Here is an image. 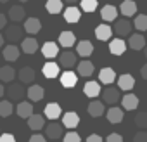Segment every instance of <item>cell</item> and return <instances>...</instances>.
<instances>
[{"label": "cell", "instance_id": "obj_1", "mask_svg": "<svg viewBox=\"0 0 147 142\" xmlns=\"http://www.w3.org/2000/svg\"><path fill=\"white\" fill-rule=\"evenodd\" d=\"M114 33L123 38V37H130L131 35V30H133V24L128 21V18H123V19H116L114 21V26H113Z\"/></svg>", "mask_w": 147, "mask_h": 142}, {"label": "cell", "instance_id": "obj_2", "mask_svg": "<svg viewBox=\"0 0 147 142\" xmlns=\"http://www.w3.org/2000/svg\"><path fill=\"white\" fill-rule=\"evenodd\" d=\"M102 102L109 104V106H114L116 102L121 101V95H119V89H114V87H107L106 90H102Z\"/></svg>", "mask_w": 147, "mask_h": 142}, {"label": "cell", "instance_id": "obj_3", "mask_svg": "<svg viewBox=\"0 0 147 142\" xmlns=\"http://www.w3.org/2000/svg\"><path fill=\"white\" fill-rule=\"evenodd\" d=\"M26 92L28 90H24V85L23 83H12L7 89V97H9V101H21Z\"/></svg>", "mask_w": 147, "mask_h": 142}, {"label": "cell", "instance_id": "obj_4", "mask_svg": "<svg viewBox=\"0 0 147 142\" xmlns=\"http://www.w3.org/2000/svg\"><path fill=\"white\" fill-rule=\"evenodd\" d=\"M59 64L62 68H73L76 64V54L73 50H69V49H66L64 52L59 54Z\"/></svg>", "mask_w": 147, "mask_h": 142}, {"label": "cell", "instance_id": "obj_5", "mask_svg": "<svg viewBox=\"0 0 147 142\" xmlns=\"http://www.w3.org/2000/svg\"><path fill=\"white\" fill-rule=\"evenodd\" d=\"M42 54L49 61H52L54 57H59V43H55V42H45L42 45Z\"/></svg>", "mask_w": 147, "mask_h": 142}, {"label": "cell", "instance_id": "obj_6", "mask_svg": "<svg viewBox=\"0 0 147 142\" xmlns=\"http://www.w3.org/2000/svg\"><path fill=\"white\" fill-rule=\"evenodd\" d=\"M123 116H125V113H123V108H118V106H111L107 111H106V118H107V121L109 123H121L123 121Z\"/></svg>", "mask_w": 147, "mask_h": 142}, {"label": "cell", "instance_id": "obj_7", "mask_svg": "<svg viewBox=\"0 0 147 142\" xmlns=\"http://www.w3.org/2000/svg\"><path fill=\"white\" fill-rule=\"evenodd\" d=\"M78 123H80L78 113H75V111H67V113H64V116H62V125H64V128L75 130V128L78 126Z\"/></svg>", "mask_w": 147, "mask_h": 142}, {"label": "cell", "instance_id": "obj_8", "mask_svg": "<svg viewBox=\"0 0 147 142\" xmlns=\"http://www.w3.org/2000/svg\"><path fill=\"white\" fill-rule=\"evenodd\" d=\"M128 47L131 50H142L145 49V37L142 33H131L128 38Z\"/></svg>", "mask_w": 147, "mask_h": 142}, {"label": "cell", "instance_id": "obj_9", "mask_svg": "<svg viewBox=\"0 0 147 142\" xmlns=\"http://www.w3.org/2000/svg\"><path fill=\"white\" fill-rule=\"evenodd\" d=\"M62 126L64 125H59V123L52 121L50 125L45 126V137L50 139V140H57L59 137H62Z\"/></svg>", "mask_w": 147, "mask_h": 142}, {"label": "cell", "instance_id": "obj_10", "mask_svg": "<svg viewBox=\"0 0 147 142\" xmlns=\"http://www.w3.org/2000/svg\"><path fill=\"white\" fill-rule=\"evenodd\" d=\"M114 80H118V78H116V71L113 68H102L99 71V82L100 83L111 85V83H114Z\"/></svg>", "mask_w": 147, "mask_h": 142}, {"label": "cell", "instance_id": "obj_11", "mask_svg": "<svg viewBox=\"0 0 147 142\" xmlns=\"http://www.w3.org/2000/svg\"><path fill=\"white\" fill-rule=\"evenodd\" d=\"M23 28H19V26H9L7 30H5V40H9L11 43H16V42H19V40H23Z\"/></svg>", "mask_w": 147, "mask_h": 142}, {"label": "cell", "instance_id": "obj_12", "mask_svg": "<svg viewBox=\"0 0 147 142\" xmlns=\"http://www.w3.org/2000/svg\"><path fill=\"white\" fill-rule=\"evenodd\" d=\"M125 50H126V42L123 40V38H113L111 42H109V52L111 54H114V55H123L125 54Z\"/></svg>", "mask_w": 147, "mask_h": 142}, {"label": "cell", "instance_id": "obj_13", "mask_svg": "<svg viewBox=\"0 0 147 142\" xmlns=\"http://www.w3.org/2000/svg\"><path fill=\"white\" fill-rule=\"evenodd\" d=\"M118 87H119V90L130 92V90H133V87H135V78H133L131 75H128V73L119 75V76H118Z\"/></svg>", "mask_w": 147, "mask_h": 142}, {"label": "cell", "instance_id": "obj_14", "mask_svg": "<svg viewBox=\"0 0 147 142\" xmlns=\"http://www.w3.org/2000/svg\"><path fill=\"white\" fill-rule=\"evenodd\" d=\"M119 12L121 16L125 18H131L137 14V4H135V0H123L121 5H119Z\"/></svg>", "mask_w": 147, "mask_h": 142}, {"label": "cell", "instance_id": "obj_15", "mask_svg": "<svg viewBox=\"0 0 147 142\" xmlns=\"http://www.w3.org/2000/svg\"><path fill=\"white\" fill-rule=\"evenodd\" d=\"M76 82H78V75L73 73V71H64L61 75V85L64 89H73L76 85Z\"/></svg>", "mask_w": 147, "mask_h": 142}, {"label": "cell", "instance_id": "obj_16", "mask_svg": "<svg viewBox=\"0 0 147 142\" xmlns=\"http://www.w3.org/2000/svg\"><path fill=\"white\" fill-rule=\"evenodd\" d=\"M40 30H42V23H40L38 18H28V19H24V31L26 33L36 35V33H40Z\"/></svg>", "mask_w": 147, "mask_h": 142}, {"label": "cell", "instance_id": "obj_17", "mask_svg": "<svg viewBox=\"0 0 147 142\" xmlns=\"http://www.w3.org/2000/svg\"><path fill=\"white\" fill-rule=\"evenodd\" d=\"M113 28L109 26V24H99L97 28H95V37L99 38V40H102V42H109L111 40V37H113Z\"/></svg>", "mask_w": 147, "mask_h": 142}, {"label": "cell", "instance_id": "obj_18", "mask_svg": "<svg viewBox=\"0 0 147 142\" xmlns=\"http://www.w3.org/2000/svg\"><path fill=\"white\" fill-rule=\"evenodd\" d=\"M92 52H94V43L90 40H82L76 43V54L80 57H88L92 55Z\"/></svg>", "mask_w": 147, "mask_h": 142}, {"label": "cell", "instance_id": "obj_19", "mask_svg": "<svg viewBox=\"0 0 147 142\" xmlns=\"http://www.w3.org/2000/svg\"><path fill=\"white\" fill-rule=\"evenodd\" d=\"M83 94H85L87 97H90V99L99 97V95L102 94L99 82H87V83H85V87H83Z\"/></svg>", "mask_w": 147, "mask_h": 142}, {"label": "cell", "instance_id": "obj_20", "mask_svg": "<svg viewBox=\"0 0 147 142\" xmlns=\"http://www.w3.org/2000/svg\"><path fill=\"white\" fill-rule=\"evenodd\" d=\"M26 95H28V99H30L31 102H40V101L43 99V95H45V90H43L42 85H31V87L28 89Z\"/></svg>", "mask_w": 147, "mask_h": 142}, {"label": "cell", "instance_id": "obj_21", "mask_svg": "<svg viewBox=\"0 0 147 142\" xmlns=\"http://www.w3.org/2000/svg\"><path fill=\"white\" fill-rule=\"evenodd\" d=\"M82 19V11L75 5H69L66 11H64V21L66 23H78Z\"/></svg>", "mask_w": 147, "mask_h": 142}, {"label": "cell", "instance_id": "obj_22", "mask_svg": "<svg viewBox=\"0 0 147 142\" xmlns=\"http://www.w3.org/2000/svg\"><path fill=\"white\" fill-rule=\"evenodd\" d=\"M100 18L106 21V23H111V21H116L118 19V9L114 5H104L100 9Z\"/></svg>", "mask_w": 147, "mask_h": 142}, {"label": "cell", "instance_id": "obj_23", "mask_svg": "<svg viewBox=\"0 0 147 142\" xmlns=\"http://www.w3.org/2000/svg\"><path fill=\"white\" fill-rule=\"evenodd\" d=\"M19 54H21V50H19V47H16V45H7V47H4V50H2V55H4V59L5 61H9V62H14V61H18L19 59Z\"/></svg>", "mask_w": 147, "mask_h": 142}, {"label": "cell", "instance_id": "obj_24", "mask_svg": "<svg viewBox=\"0 0 147 142\" xmlns=\"http://www.w3.org/2000/svg\"><path fill=\"white\" fill-rule=\"evenodd\" d=\"M43 113H45V118H49V120H57L59 116H61V113H62V109H61V106L57 104V102H49L47 106H45V109H43Z\"/></svg>", "mask_w": 147, "mask_h": 142}, {"label": "cell", "instance_id": "obj_25", "mask_svg": "<svg viewBox=\"0 0 147 142\" xmlns=\"http://www.w3.org/2000/svg\"><path fill=\"white\" fill-rule=\"evenodd\" d=\"M94 71H95V68H94V62L92 61H82L80 64H78V75L80 76H83V78H90L92 75H94Z\"/></svg>", "mask_w": 147, "mask_h": 142}, {"label": "cell", "instance_id": "obj_26", "mask_svg": "<svg viewBox=\"0 0 147 142\" xmlns=\"http://www.w3.org/2000/svg\"><path fill=\"white\" fill-rule=\"evenodd\" d=\"M57 43L62 45L64 49H69V47H73V45L76 43V37H75V33H73V31H62L59 35V42Z\"/></svg>", "mask_w": 147, "mask_h": 142}, {"label": "cell", "instance_id": "obj_27", "mask_svg": "<svg viewBox=\"0 0 147 142\" xmlns=\"http://www.w3.org/2000/svg\"><path fill=\"white\" fill-rule=\"evenodd\" d=\"M9 19L14 23H21L23 19H26V12L23 5H12L9 9Z\"/></svg>", "mask_w": 147, "mask_h": 142}, {"label": "cell", "instance_id": "obj_28", "mask_svg": "<svg viewBox=\"0 0 147 142\" xmlns=\"http://www.w3.org/2000/svg\"><path fill=\"white\" fill-rule=\"evenodd\" d=\"M138 106V97L135 94H126L125 97H121V108L126 111H133Z\"/></svg>", "mask_w": 147, "mask_h": 142}, {"label": "cell", "instance_id": "obj_29", "mask_svg": "<svg viewBox=\"0 0 147 142\" xmlns=\"http://www.w3.org/2000/svg\"><path fill=\"white\" fill-rule=\"evenodd\" d=\"M42 71H43V76H45V78H57V76H59V64L49 61V62L43 64Z\"/></svg>", "mask_w": 147, "mask_h": 142}, {"label": "cell", "instance_id": "obj_30", "mask_svg": "<svg viewBox=\"0 0 147 142\" xmlns=\"http://www.w3.org/2000/svg\"><path fill=\"white\" fill-rule=\"evenodd\" d=\"M88 114L92 116V118H99V116H102L104 113H106V109H104V102L102 101H92L90 104H88Z\"/></svg>", "mask_w": 147, "mask_h": 142}, {"label": "cell", "instance_id": "obj_31", "mask_svg": "<svg viewBox=\"0 0 147 142\" xmlns=\"http://www.w3.org/2000/svg\"><path fill=\"white\" fill-rule=\"evenodd\" d=\"M28 126L33 130V132H38L42 128H45V118L42 114H31L28 118Z\"/></svg>", "mask_w": 147, "mask_h": 142}, {"label": "cell", "instance_id": "obj_32", "mask_svg": "<svg viewBox=\"0 0 147 142\" xmlns=\"http://www.w3.org/2000/svg\"><path fill=\"white\" fill-rule=\"evenodd\" d=\"M21 50H23L24 54H35V52L38 50V42H36V38H33V37L24 38L23 43H21Z\"/></svg>", "mask_w": 147, "mask_h": 142}, {"label": "cell", "instance_id": "obj_33", "mask_svg": "<svg viewBox=\"0 0 147 142\" xmlns=\"http://www.w3.org/2000/svg\"><path fill=\"white\" fill-rule=\"evenodd\" d=\"M16 69L12 66H2L0 68V82H4V83H9L16 78Z\"/></svg>", "mask_w": 147, "mask_h": 142}, {"label": "cell", "instance_id": "obj_34", "mask_svg": "<svg viewBox=\"0 0 147 142\" xmlns=\"http://www.w3.org/2000/svg\"><path fill=\"white\" fill-rule=\"evenodd\" d=\"M16 113H18L21 118H24V120H28L31 114H35V113H33V106H31V102H24V101L18 104Z\"/></svg>", "mask_w": 147, "mask_h": 142}, {"label": "cell", "instance_id": "obj_35", "mask_svg": "<svg viewBox=\"0 0 147 142\" xmlns=\"http://www.w3.org/2000/svg\"><path fill=\"white\" fill-rule=\"evenodd\" d=\"M18 76H19L21 83H31V82L35 80V71H33V68L26 66V68H21V69H19Z\"/></svg>", "mask_w": 147, "mask_h": 142}, {"label": "cell", "instance_id": "obj_36", "mask_svg": "<svg viewBox=\"0 0 147 142\" xmlns=\"http://www.w3.org/2000/svg\"><path fill=\"white\" fill-rule=\"evenodd\" d=\"M62 2H64V0H47V2H45L47 12H50V14H59V12L62 11Z\"/></svg>", "mask_w": 147, "mask_h": 142}, {"label": "cell", "instance_id": "obj_37", "mask_svg": "<svg viewBox=\"0 0 147 142\" xmlns=\"http://www.w3.org/2000/svg\"><path fill=\"white\" fill-rule=\"evenodd\" d=\"M133 28H135V30H138V33H142V31H147V14L135 16Z\"/></svg>", "mask_w": 147, "mask_h": 142}, {"label": "cell", "instance_id": "obj_38", "mask_svg": "<svg viewBox=\"0 0 147 142\" xmlns=\"http://www.w3.org/2000/svg\"><path fill=\"white\" fill-rule=\"evenodd\" d=\"M12 111H14V106H12L11 101H0V116H2V118L11 116Z\"/></svg>", "mask_w": 147, "mask_h": 142}, {"label": "cell", "instance_id": "obj_39", "mask_svg": "<svg viewBox=\"0 0 147 142\" xmlns=\"http://www.w3.org/2000/svg\"><path fill=\"white\" fill-rule=\"evenodd\" d=\"M80 5H82V11L85 12H94L99 5L97 0H80Z\"/></svg>", "mask_w": 147, "mask_h": 142}, {"label": "cell", "instance_id": "obj_40", "mask_svg": "<svg viewBox=\"0 0 147 142\" xmlns=\"http://www.w3.org/2000/svg\"><path fill=\"white\" fill-rule=\"evenodd\" d=\"M135 125L138 128H147V113L145 111H140L135 114Z\"/></svg>", "mask_w": 147, "mask_h": 142}, {"label": "cell", "instance_id": "obj_41", "mask_svg": "<svg viewBox=\"0 0 147 142\" xmlns=\"http://www.w3.org/2000/svg\"><path fill=\"white\" fill-rule=\"evenodd\" d=\"M64 142H82V137L76 133V132H67L66 135H64Z\"/></svg>", "mask_w": 147, "mask_h": 142}, {"label": "cell", "instance_id": "obj_42", "mask_svg": "<svg viewBox=\"0 0 147 142\" xmlns=\"http://www.w3.org/2000/svg\"><path fill=\"white\" fill-rule=\"evenodd\" d=\"M133 142H147V132H144V130L137 132L133 137Z\"/></svg>", "mask_w": 147, "mask_h": 142}, {"label": "cell", "instance_id": "obj_43", "mask_svg": "<svg viewBox=\"0 0 147 142\" xmlns=\"http://www.w3.org/2000/svg\"><path fill=\"white\" fill-rule=\"evenodd\" d=\"M28 142H47V137L42 135V133H33Z\"/></svg>", "mask_w": 147, "mask_h": 142}, {"label": "cell", "instance_id": "obj_44", "mask_svg": "<svg viewBox=\"0 0 147 142\" xmlns=\"http://www.w3.org/2000/svg\"><path fill=\"white\" fill-rule=\"evenodd\" d=\"M106 142H123V137L119 133H109L106 137Z\"/></svg>", "mask_w": 147, "mask_h": 142}, {"label": "cell", "instance_id": "obj_45", "mask_svg": "<svg viewBox=\"0 0 147 142\" xmlns=\"http://www.w3.org/2000/svg\"><path fill=\"white\" fill-rule=\"evenodd\" d=\"M0 142H16V137L12 133H0Z\"/></svg>", "mask_w": 147, "mask_h": 142}, {"label": "cell", "instance_id": "obj_46", "mask_svg": "<svg viewBox=\"0 0 147 142\" xmlns=\"http://www.w3.org/2000/svg\"><path fill=\"white\" fill-rule=\"evenodd\" d=\"M87 142H104V139L99 133H92V135L87 137Z\"/></svg>", "mask_w": 147, "mask_h": 142}, {"label": "cell", "instance_id": "obj_47", "mask_svg": "<svg viewBox=\"0 0 147 142\" xmlns=\"http://www.w3.org/2000/svg\"><path fill=\"white\" fill-rule=\"evenodd\" d=\"M5 24H7V16H4L2 12H0V30L5 28Z\"/></svg>", "mask_w": 147, "mask_h": 142}, {"label": "cell", "instance_id": "obj_48", "mask_svg": "<svg viewBox=\"0 0 147 142\" xmlns=\"http://www.w3.org/2000/svg\"><path fill=\"white\" fill-rule=\"evenodd\" d=\"M140 75H142V78H144V80H147V64H144V66H142Z\"/></svg>", "mask_w": 147, "mask_h": 142}, {"label": "cell", "instance_id": "obj_49", "mask_svg": "<svg viewBox=\"0 0 147 142\" xmlns=\"http://www.w3.org/2000/svg\"><path fill=\"white\" fill-rule=\"evenodd\" d=\"M4 42H5V37H4L2 33H0V49H2V47H4Z\"/></svg>", "mask_w": 147, "mask_h": 142}, {"label": "cell", "instance_id": "obj_50", "mask_svg": "<svg viewBox=\"0 0 147 142\" xmlns=\"http://www.w3.org/2000/svg\"><path fill=\"white\" fill-rule=\"evenodd\" d=\"M4 94H5V89H4L2 83H0V97H4Z\"/></svg>", "mask_w": 147, "mask_h": 142}, {"label": "cell", "instance_id": "obj_51", "mask_svg": "<svg viewBox=\"0 0 147 142\" xmlns=\"http://www.w3.org/2000/svg\"><path fill=\"white\" fill-rule=\"evenodd\" d=\"M64 2H67V4H69V5H75V4H76V2H80V0H64Z\"/></svg>", "mask_w": 147, "mask_h": 142}, {"label": "cell", "instance_id": "obj_52", "mask_svg": "<svg viewBox=\"0 0 147 142\" xmlns=\"http://www.w3.org/2000/svg\"><path fill=\"white\" fill-rule=\"evenodd\" d=\"M144 55H145V59H147V45H145V49H144Z\"/></svg>", "mask_w": 147, "mask_h": 142}, {"label": "cell", "instance_id": "obj_53", "mask_svg": "<svg viewBox=\"0 0 147 142\" xmlns=\"http://www.w3.org/2000/svg\"><path fill=\"white\" fill-rule=\"evenodd\" d=\"M5 2H9V0H0V4H5Z\"/></svg>", "mask_w": 147, "mask_h": 142}, {"label": "cell", "instance_id": "obj_54", "mask_svg": "<svg viewBox=\"0 0 147 142\" xmlns=\"http://www.w3.org/2000/svg\"><path fill=\"white\" fill-rule=\"evenodd\" d=\"M18 2H23V4H24V2H28V0H18Z\"/></svg>", "mask_w": 147, "mask_h": 142}]
</instances>
